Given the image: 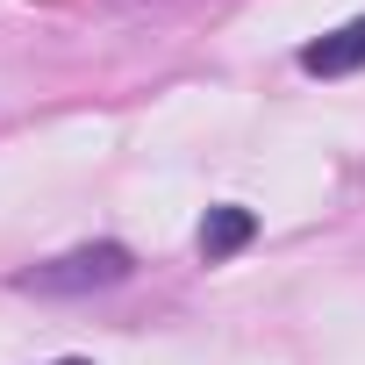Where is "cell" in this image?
I'll return each mask as SVG.
<instances>
[{
	"label": "cell",
	"instance_id": "cell-3",
	"mask_svg": "<svg viewBox=\"0 0 365 365\" xmlns=\"http://www.w3.org/2000/svg\"><path fill=\"white\" fill-rule=\"evenodd\" d=\"M251 237H258V215H251V208H208V222H201V258L222 265V258H237Z\"/></svg>",
	"mask_w": 365,
	"mask_h": 365
},
{
	"label": "cell",
	"instance_id": "cell-4",
	"mask_svg": "<svg viewBox=\"0 0 365 365\" xmlns=\"http://www.w3.org/2000/svg\"><path fill=\"white\" fill-rule=\"evenodd\" d=\"M58 365H86V358H58Z\"/></svg>",
	"mask_w": 365,
	"mask_h": 365
},
{
	"label": "cell",
	"instance_id": "cell-1",
	"mask_svg": "<svg viewBox=\"0 0 365 365\" xmlns=\"http://www.w3.org/2000/svg\"><path fill=\"white\" fill-rule=\"evenodd\" d=\"M136 272V258L122 244H79L36 272H15V294H43V301H72V294H101V287H122Z\"/></svg>",
	"mask_w": 365,
	"mask_h": 365
},
{
	"label": "cell",
	"instance_id": "cell-2",
	"mask_svg": "<svg viewBox=\"0 0 365 365\" xmlns=\"http://www.w3.org/2000/svg\"><path fill=\"white\" fill-rule=\"evenodd\" d=\"M358 65H365V22H344V29H329L322 43L301 51V72H315V79H344V72H358Z\"/></svg>",
	"mask_w": 365,
	"mask_h": 365
}]
</instances>
